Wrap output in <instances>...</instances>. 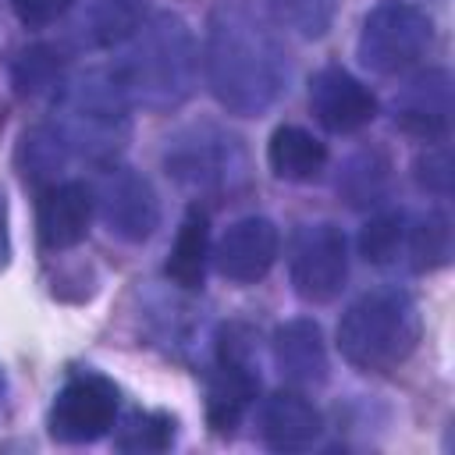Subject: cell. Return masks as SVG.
Masks as SVG:
<instances>
[{
    "instance_id": "cell-21",
    "label": "cell",
    "mask_w": 455,
    "mask_h": 455,
    "mask_svg": "<svg viewBox=\"0 0 455 455\" xmlns=\"http://www.w3.org/2000/svg\"><path fill=\"white\" fill-rule=\"evenodd\" d=\"M71 160V149L68 142L60 139V132L53 128V121L46 124H36L21 135V146H18V164H21V174L32 178L36 185H50V181H60V171L68 167Z\"/></svg>"
},
{
    "instance_id": "cell-26",
    "label": "cell",
    "mask_w": 455,
    "mask_h": 455,
    "mask_svg": "<svg viewBox=\"0 0 455 455\" xmlns=\"http://www.w3.org/2000/svg\"><path fill=\"white\" fill-rule=\"evenodd\" d=\"M416 185L430 196H451V156L448 146H434L416 160Z\"/></svg>"
},
{
    "instance_id": "cell-8",
    "label": "cell",
    "mask_w": 455,
    "mask_h": 455,
    "mask_svg": "<svg viewBox=\"0 0 455 455\" xmlns=\"http://www.w3.org/2000/svg\"><path fill=\"white\" fill-rule=\"evenodd\" d=\"M242 327H228L217 341V363L206 380V423L217 434H231L259 395V373L252 366L249 338H238Z\"/></svg>"
},
{
    "instance_id": "cell-5",
    "label": "cell",
    "mask_w": 455,
    "mask_h": 455,
    "mask_svg": "<svg viewBox=\"0 0 455 455\" xmlns=\"http://www.w3.org/2000/svg\"><path fill=\"white\" fill-rule=\"evenodd\" d=\"M164 171L192 192H231L249 174V153L238 135L199 121L167 139Z\"/></svg>"
},
{
    "instance_id": "cell-15",
    "label": "cell",
    "mask_w": 455,
    "mask_h": 455,
    "mask_svg": "<svg viewBox=\"0 0 455 455\" xmlns=\"http://www.w3.org/2000/svg\"><path fill=\"white\" fill-rule=\"evenodd\" d=\"M146 18V0H75L68 43L75 50H117Z\"/></svg>"
},
{
    "instance_id": "cell-11",
    "label": "cell",
    "mask_w": 455,
    "mask_h": 455,
    "mask_svg": "<svg viewBox=\"0 0 455 455\" xmlns=\"http://www.w3.org/2000/svg\"><path fill=\"white\" fill-rule=\"evenodd\" d=\"M277 252H281L277 224L270 217L249 213V217H238L220 235L210 259H213L217 274L228 277L231 284H256L270 274V267L277 263Z\"/></svg>"
},
{
    "instance_id": "cell-28",
    "label": "cell",
    "mask_w": 455,
    "mask_h": 455,
    "mask_svg": "<svg viewBox=\"0 0 455 455\" xmlns=\"http://www.w3.org/2000/svg\"><path fill=\"white\" fill-rule=\"evenodd\" d=\"M11 263V213H7V196L0 188V270Z\"/></svg>"
},
{
    "instance_id": "cell-7",
    "label": "cell",
    "mask_w": 455,
    "mask_h": 455,
    "mask_svg": "<svg viewBox=\"0 0 455 455\" xmlns=\"http://www.w3.org/2000/svg\"><path fill=\"white\" fill-rule=\"evenodd\" d=\"M288 277L302 302H331L348 281V242L331 220L302 224L291 235Z\"/></svg>"
},
{
    "instance_id": "cell-25",
    "label": "cell",
    "mask_w": 455,
    "mask_h": 455,
    "mask_svg": "<svg viewBox=\"0 0 455 455\" xmlns=\"http://www.w3.org/2000/svg\"><path fill=\"white\" fill-rule=\"evenodd\" d=\"M274 18L302 39H320L334 25L338 0H267Z\"/></svg>"
},
{
    "instance_id": "cell-16",
    "label": "cell",
    "mask_w": 455,
    "mask_h": 455,
    "mask_svg": "<svg viewBox=\"0 0 455 455\" xmlns=\"http://www.w3.org/2000/svg\"><path fill=\"white\" fill-rule=\"evenodd\" d=\"M259 434L274 451H306L323 434L320 409L302 391H274L259 405Z\"/></svg>"
},
{
    "instance_id": "cell-9",
    "label": "cell",
    "mask_w": 455,
    "mask_h": 455,
    "mask_svg": "<svg viewBox=\"0 0 455 455\" xmlns=\"http://www.w3.org/2000/svg\"><path fill=\"white\" fill-rule=\"evenodd\" d=\"M121 395L103 373H75L53 395L50 434L64 444H89L114 430Z\"/></svg>"
},
{
    "instance_id": "cell-2",
    "label": "cell",
    "mask_w": 455,
    "mask_h": 455,
    "mask_svg": "<svg viewBox=\"0 0 455 455\" xmlns=\"http://www.w3.org/2000/svg\"><path fill=\"white\" fill-rule=\"evenodd\" d=\"M132 107L142 110H174L192 96L199 50L192 28L171 14H149L142 25L117 46V57L107 64Z\"/></svg>"
},
{
    "instance_id": "cell-12",
    "label": "cell",
    "mask_w": 455,
    "mask_h": 455,
    "mask_svg": "<svg viewBox=\"0 0 455 455\" xmlns=\"http://www.w3.org/2000/svg\"><path fill=\"white\" fill-rule=\"evenodd\" d=\"M391 117L405 135L444 142L451 128V75L444 68H427L412 75L395 92Z\"/></svg>"
},
{
    "instance_id": "cell-6",
    "label": "cell",
    "mask_w": 455,
    "mask_h": 455,
    "mask_svg": "<svg viewBox=\"0 0 455 455\" xmlns=\"http://www.w3.org/2000/svg\"><path fill=\"white\" fill-rule=\"evenodd\" d=\"M434 46V18L409 0H380L359 28V64L373 75H405Z\"/></svg>"
},
{
    "instance_id": "cell-20",
    "label": "cell",
    "mask_w": 455,
    "mask_h": 455,
    "mask_svg": "<svg viewBox=\"0 0 455 455\" xmlns=\"http://www.w3.org/2000/svg\"><path fill=\"white\" fill-rule=\"evenodd\" d=\"M412 249V213L409 210H384L370 217L359 231V256L380 270L405 267L409 270Z\"/></svg>"
},
{
    "instance_id": "cell-13",
    "label": "cell",
    "mask_w": 455,
    "mask_h": 455,
    "mask_svg": "<svg viewBox=\"0 0 455 455\" xmlns=\"http://www.w3.org/2000/svg\"><path fill=\"white\" fill-rule=\"evenodd\" d=\"M309 110L334 135H352L377 117V96L345 68L327 64L309 78Z\"/></svg>"
},
{
    "instance_id": "cell-17",
    "label": "cell",
    "mask_w": 455,
    "mask_h": 455,
    "mask_svg": "<svg viewBox=\"0 0 455 455\" xmlns=\"http://www.w3.org/2000/svg\"><path fill=\"white\" fill-rule=\"evenodd\" d=\"M274 363L281 377L295 387H320L331 373L327 341L316 320L299 316L274 331Z\"/></svg>"
},
{
    "instance_id": "cell-3",
    "label": "cell",
    "mask_w": 455,
    "mask_h": 455,
    "mask_svg": "<svg viewBox=\"0 0 455 455\" xmlns=\"http://www.w3.org/2000/svg\"><path fill=\"white\" fill-rule=\"evenodd\" d=\"M53 128L78 160L110 167L121 156L132 132V103L110 68H89L60 82Z\"/></svg>"
},
{
    "instance_id": "cell-14",
    "label": "cell",
    "mask_w": 455,
    "mask_h": 455,
    "mask_svg": "<svg viewBox=\"0 0 455 455\" xmlns=\"http://www.w3.org/2000/svg\"><path fill=\"white\" fill-rule=\"evenodd\" d=\"M92 213H96V196L85 181L60 178V181L43 185L39 206H36V235L43 249L57 252V249H71L85 242Z\"/></svg>"
},
{
    "instance_id": "cell-22",
    "label": "cell",
    "mask_w": 455,
    "mask_h": 455,
    "mask_svg": "<svg viewBox=\"0 0 455 455\" xmlns=\"http://www.w3.org/2000/svg\"><path fill=\"white\" fill-rule=\"evenodd\" d=\"M114 427H117L114 444L121 451H164L174 444V430H178L171 412H153V409H135Z\"/></svg>"
},
{
    "instance_id": "cell-19",
    "label": "cell",
    "mask_w": 455,
    "mask_h": 455,
    "mask_svg": "<svg viewBox=\"0 0 455 455\" xmlns=\"http://www.w3.org/2000/svg\"><path fill=\"white\" fill-rule=\"evenodd\" d=\"M267 164L281 181H313L327 167V146L299 124H281L267 142Z\"/></svg>"
},
{
    "instance_id": "cell-23",
    "label": "cell",
    "mask_w": 455,
    "mask_h": 455,
    "mask_svg": "<svg viewBox=\"0 0 455 455\" xmlns=\"http://www.w3.org/2000/svg\"><path fill=\"white\" fill-rule=\"evenodd\" d=\"M64 82V60L57 46H28L14 60V85L21 96L57 92Z\"/></svg>"
},
{
    "instance_id": "cell-18",
    "label": "cell",
    "mask_w": 455,
    "mask_h": 455,
    "mask_svg": "<svg viewBox=\"0 0 455 455\" xmlns=\"http://www.w3.org/2000/svg\"><path fill=\"white\" fill-rule=\"evenodd\" d=\"M210 252H213V245H210V217H206V210L188 206L178 235H174V245L167 252V263H164L167 281L178 284L181 291H199L203 277H206Z\"/></svg>"
},
{
    "instance_id": "cell-4",
    "label": "cell",
    "mask_w": 455,
    "mask_h": 455,
    "mask_svg": "<svg viewBox=\"0 0 455 455\" xmlns=\"http://www.w3.org/2000/svg\"><path fill=\"white\" fill-rule=\"evenodd\" d=\"M419 306L405 288L363 291L338 320V348L363 373L398 370L419 345Z\"/></svg>"
},
{
    "instance_id": "cell-1",
    "label": "cell",
    "mask_w": 455,
    "mask_h": 455,
    "mask_svg": "<svg viewBox=\"0 0 455 455\" xmlns=\"http://www.w3.org/2000/svg\"><path fill=\"white\" fill-rule=\"evenodd\" d=\"M203 71L213 100L238 117L267 114L291 82L284 43L245 11H217L210 18Z\"/></svg>"
},
{
    "instance_id": "cell-10",
    "label": "cell",
    "mask_w": 455,
    "mask_h": 455,
    "mask_svg": "<svg viewBox=\"0 0 455 455\" xmlns=\"http://www.w3.org/2000/svg\"><path fill=\"white\" fill-rule=\"evenodd\" d=\"M96 210L103 228L121 242H146L160 228V199L149 178H142L132 167L110 164L100 188H96Z\"/></svg>"
},
{
    "instance_id": "cell-24",
    "label": "cell",
    "mask_w": 455,
    "mask_h": 455,
    "mask_svg": "<svg viewBox=\"0 0 455 455\" xmlns=\"http://www.w3.org/2000/svg\"><path fill=\"white\" fill-rule=\"evenodd\" d=\"M387 188V160L380 153H359L345 164V174L338 178V192L348 196L352 206L377 203Z\"/></svg>"
},
{
    "instance_id": "cell-27",
    "label": "cell",
    "mask_w": 455,
    "mask_h": 455,
    "mask_svg": "<svg viewBox=\"0 0 455 455\" xmlns=\"http://www.w3.org/2000/svg\"><path fill=\"white\" fill-rule=\"evenodd\" d=\"M71 7L75 0H11V11L25 28H50L64 21Z\"/></svg>"
}]
</instances>
